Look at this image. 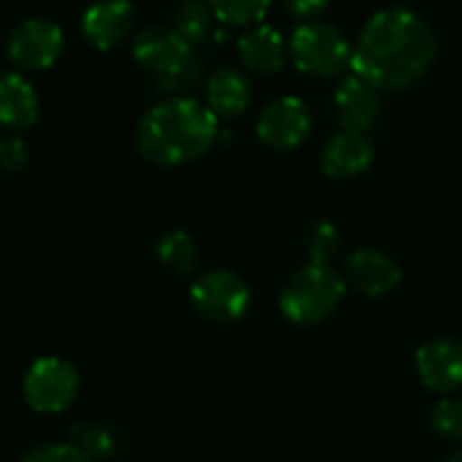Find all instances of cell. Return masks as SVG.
<instances>
[{"label":"cell","mask_w":462,"mask_h":462,"mask_svg":"<svg viewBox=\"0 0 462 462\" xmlns=\"http://www.w3.org/2000/svg\"><path fill=\"white\" fill-rule=\"evenodd\" d=\"M439 51L433 27L411 8L393 5L376 11L355 46V76L382 89H409L433 65Z\"/></svg>","instance_id":"cell-1"},{"label":"cell","mask_w":462,"mask_h":462,"mask_svg":"<svg viewBox=\"0 0 462 462\" xmlns=\"http://www.w3.org/2000/svg\"><path fill=\"white\" fill-rule=\"evenodd\" d=\"M219 125L208 106L171 97L149 108L135 127V149L152 165L173 168L198 160L217 141Z\"/></svg>","instance_id":"cell-2"},{"label":"cell","mask_w":462,"mask_h":462,"mask_svg":"<svg viewBox=\"0 0 462 462\" xmlns=\"http://www.w3.org/2000/svg\"><path fill=\"white\" fill-rule=\"evenodd\" d=\"M346 290L344 273H338L330 263H309L284 282L279 309L295 325H319L341 309Z\"/></svg>","instance_id":"cell-3"},{"label":"cell","mask_w":462,"mask_h":462,"mask_svg":"<svg viewBox=\"0 0 462 462\" xmlns=\"http://www.w3.org/2000/svg\"><path fill=\"white\" fill-rule=\"evenodd\" d=\"M352 54L355 49L346 35L325 22H306L290 38V57L295 68L317 79L341 76L352 68Z\"/></svg>","instance_id":"cell-4"},{"label":"cell","mask_w":462,"mask_h":462,"mask_svg":"<svg viewBox=\"0 0 462 462\" xmlns=\"http://www.w3.org/2000/svg\"><path fill=\"white\" fill-rule=\"evenodd\" d=\"M189 303L206 322L230 325L249 311L252 290L238 273L227 268H211L195 279L189 290Z\"/></svg>","instance_id":"cell-5"},{"label":"cell","mask_w":462,"mask_h":462,"mask_svg":"<svg viewBox=\"0 0 462 462\" xmlns=\"http://www.w3.org/2000/svg\"><path fill=\"white\" fill-rule=\"evenodd\" d=\"M81 379L73 363L62 357H41L35 360L22 382L24 401L38 414H62L73 406L79 395Z\"/></svg>","instance_id":"cell-6"},{"label":"cell","mask_w":462,"mask_h":462,"mask_svg":"<svg viewBox=\"0 0 462 462\" xmlns=\"http://www.w3.org/2000/svg\"><path fill=\"white\" fill-rule=\"evenodd\" d=\"M62 43L65 35L60 24H54L51 19L32 16L11 30L5 51L19 70H46L60 60Z\"/></svg>","instance_id":"cell-7"},{"label":"cell","mask_w":462,"mask_h":462,"mask_svg":"<svg viewBox=\"0 0 462 462\" xmlns=\"http://www.w3.org/2000/svg\"><path fill=\"white\" fill-rule=\"evenodd\" d=\"M311 133V111L300 97H279L263 108L257 119V135L268 149L292 152Z\"/></svg>","instance_id":"cell-8"},{"label":"cell","mask_w":462,"mask_h":462,"mask_svg":"<svg viewBox=\"0 0 462 462\" xmlns=\"http://www.w3.org/2000/svg\"><path fill=\"white\" fill-rule=\"evenodd\" d=\"M417 376L439 395H452L462 387V344L455 338H433L417 349Z\"/></svg>","instance_id":"cell-9"},{"label":"cell","mask_w":462,"mask_h":462,"mask_svg":"<svg viewBox=\"0 0 462 462\" xmlns=\"http://www.w3.org/2000/svg\"><path fill=\"white\" fill-rule=\"evenodd\" d=\"M344 279H346V287L357 290L360 295L382 298V295H390L401 284L403 271L398 260L382 249H357L346 260Z\"/></svg>","instance_id":"cell-10"},{"label":"cell","mask_w":462,"mask_h":462,"mask_svg":"<svg viewBox=\"0 0 462 462\" xmlns=\"http://www.w3.org/2000/svg\"><path fill=\"white\" fill-rule=\"evenodd\" d=\"M135 62L157 79L173 73L192 57V46L173 27H149L133 43Z\"/></svg>","instance_id":"cell-11"},{"label":"cell","mask_w":462,"mask_h":462,"mask_svg":"<svg viewBox=\"0 0 462 462\" xmlns=\"http://www.w3.org/2000/svg\"><path fill=\"white\" fill-rule=\"evenodd\" d=\"M135 8L130 0H92L81 16V32L95 49L119 46L133 30Z\"/></svg>","instance_id":"cell-12"},{"label":"cell","mask_w":462,"mask_h":462,"mask_svg":"<svg viewBox=\"0 0 462 462\" xmlns=\"http://www.w3.org/2000/svg\"><path fill=\"white\" fill-rule=\"evenodd\" d=\"M333 106H336V116L341 127L355 130V133H368L382 111L379 89L371 87L360 76H349L336 87Z\"/></svg>","instance_id":"cell-13"},{"label":"cell","mask_w":462,"mask_h":462,"mask_svg":"<svg viewBox=\"0 0 462 462\" xmlns=\"http://www.w3.org/2000/svg\"><path fill=\"white\" fill-rule=\"evenodd\" d=\"M374 162V143L368 133L341 130L322 149V171L330 179H355Z\"/></svg>","instance_id":"cell-14"},{"label":"cell","mask_w":462,"mask_h":462,"mask_svg":"<svg viewBox=\"0 0 462 462\" xmlns=\"http://www.w3.org/2000/svg\"><path fill=\"white\" fill-rule=\"evenodd\" d=\"M41 100L35 87L16 70L0 73V127L22 130L35 125Z\"/></svg>","instance_id":"cell-15"},{"label":"cell","mask_w":462,"mask_h":462,"mask_svg":"<svg viewBox=\"0 0 462 462\" xmlns=\"http://www.w3.org/2000/svg\"><path fill=\"white\" fill-rule=\"evenodd\" d=\"M287 51H290V46H287L284 35L268 24H254L238 41L241 62L254 73H276L287 62Z\"/></svg>","instance_id":"cell-16"},{"label":"cell","mask_w":462,"mask_h":462,"mask_svg":"<svg viewBox=\"0 0 462 462\" xmlns=\"http://www.w3.org/2000/svg\"><path fill=\"white\" fill-rule=\"evenodd\" d=\"M252 103V84L238 68H219L206 81V106L219 119H233Z\"/></svg>","instance_id":"cell-17"},{"label":"cell","mask_w":462,"mask_h":462,"mask_svg":"<svg viewBox=\"0 0 462 462\" xmlns=\"http://www.w3.org/2000/svg\"><path fill=\"white\" fill-rule=\"evenodd\" d=\"M214 24V11L208 0H181L173 11V30L189 43H200L208 38Z\"/></svg>","instance_id":"cell-18"},{"label":"cell","mask_w":462,"mask_h":462,"mask_svg":"<svg viewBox=\"0 0 462 462\" xmlns=\"http://www.w3.org/2000/svg\"><path fill=\"white\" fill-rule=\"evenodd\" d=\"M157 260L173 273H192L198 265V244L184 230H171L157 241Z\"/></svg>","instance_id":"cell-19"},{"label":"cell","mask_w":462,"mask_h":462,"mask_svg":"<svg viewBox=\"0 0 462 462\" xmlns=\"http://www.w3.org/2000/svg\"><path fill=\"white\" fill-rule=\"evenodd\" d=\"M70 444H76L89 462H103L116 457L119 452V439L108 425L100 422H87V425H76L70 433Z\"/></svg>","instance_id":"cell-20"},{"label":"cell","mask_w":462,"mask_h":462,"mask_svg":"<svg viewBox=\"0 0 462 462\" xmlns=\"http://www.w3.org/2000/svg\"><path fill=\"white\" fill-rule=\"evenodd\" d=\"M303 246H306V254L311 263H330L341 246V233L333 222L328 219H319V222H311L306 227V236H303Z\"/></svg>","instance_id":"cell-21"},{"label":"cell","mask_w":462,"mask_h":462,"mask_svg":"<svg viewBox=\"0 0 462 462\" xmlns=\"http://www.w3.org/2000/svg\"><path fill=\"white\" fill-rule=\"evenodd\" d=\"M211 11L217 19L227 22V24H257L271 0H208Z\"/></svg>","instance_id":"cell-22"},{"label":"cell","mask_w":462,"mask_h":462,"mask_svg":"<svg viewBox=\"0 0 462 462\" xmlns=\"http://www.w3.org/2000/svg\"><path fill=\"white\" fill-rule=\"evenodd\" d=\"M430 428L447 441H462V398H444L430 411Z\"/></svg>","instance_id":"cell-23"},{"label":"cell","mask_w":462,"mask_h":462,"mask_svg":"<svg viewBox=\"0 0 462 462\" xmlns=\"http://www.w3.org/2000/svg\"><path fill=\"white\" fill-rule=\"evenodd\" d=\"M200 76H203V65H200V60L192 54L181 68H176L173 73L162 76V79L157 81V87H160V92H165V95H181V92L192 89V87L200 81Z\"/></svg>","instance_id":"cell-24"},{"label":"cell","mask_w":462,"mask_h":462,"mask_svg":"<svg viewBox=\"0 0 462 462\" xmlns=\"http://www.w3.org/2000/svg\"><path fill=\"white\" fill-rule=\"evenodd\" d=\"M22 462H89L76 444H41L30 449Z\"/></svg>","instance_id":"cell-25"},{"label":"cell","mask_w":462,"mask_h":462,"mask_svg":"<svg viewBox=\"0 0 462 462\" xmlns=\"http://www.w3.org/2000/svg\"><path fill=\"white\" fill-rule=\"evenodd\" d=\"M30 160V152H27V143L19 138V135H5L0 138V168L8 171V173H16L27 165Z\"/></svg>","instance_id":"cell-26"},{"label":"cell","mask_w":462,"mask_h":462,"mask_svg":"<svg viewBox=\"0 0 462 462\" xmlns=\"http://www.w3.org/2000/svg\"><path fill=\"white\" fill-rule=\"evenodd\" d=\"M282 5L298 19H314L328 8V0H282Z\"/></svg>","instance_id":"cell-27"},{"label":"cell","mask_w":462,"mask_h":462,"mask_svg":"<svg viewBox=\"0 0 462 462\" xmlns=\"http://www.w3.org/2000/svg\"><path fill=\"white\" fill-rule=\"evenodd\" d=\"M447 462H462V447H460V449H455V452H452V455L447 457Z\"/></svg>","instance_id":"cell-28"}]
</instances>
